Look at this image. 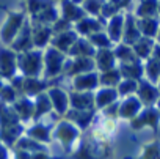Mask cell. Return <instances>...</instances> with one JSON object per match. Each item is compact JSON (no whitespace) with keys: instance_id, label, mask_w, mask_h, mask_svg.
<instances>
[{"instance_id":"1","label":"cell","mask_w":160,"mask_h":159,"mask_svg":"<svg viewBox=\"0 0 160 159\" xmlns=\"http://www.w3.org/2000/svg\"><path fill=\"white\" fill-rule=\"evenodd\" d=\"M78 135H80V129L66 118L58 121L55 129H53V137L61 143V146L66 151H72V146L77 142Z\"/></svg>"},{"instance_id":"2","label":"cell","mask_w":160,"mask_h":159,"mask_svg":"<svg viewBox=\"0 0 160 159\" xmlns=\"http://www.w3.org/2000/svg\"><path fill=\"white\" fill-rule=\"evenodd\" d=\"M19 66L28 77H38L42 69V54L39 50H28L19 57Z\"/></svg>"},{"instance_id":"3","label":"cell","mask_w":160,"mask_h":159,"mask_svg":"<svg viewBox=\"0 0 160 159\" xmlns=\"http://www.w3.org/2000/svg\"><path fill=\"white\" fill-rule=\"evenodd\" d=\"M158 123H160V110L155 106L144 107L133 120H130V126L133 129H141L144 126H149L154 129V132L158 131Z\"/></svg>"},{"instance_id":"4","label":"cell","mask_w":160,"mask_h":159,"mask_svg":"<svg viewBox=\"0 0 160 159\" xmlns=\"http://www.w3.org/2000/svg\"><path fill=\"white\" fill-rule=\"evenodd\" d=\"M64 63H66V57L63 52L57 50L55 47L47 49L46 57H44V65H46V77H55L58 76L63 69H64Z\"/></svg>"},{"instance_id":"5","label":"cell","mask_w":160,"mask_h":159,"mask_svg":"<svg viewBox=\"0 0 160 159\" xmlns=\"http://www.w3.org/2000/svg\"><path fill=\"white\" fill-rule=\"evenodd\" d=\"M137 98L141 101L143 106L152 107L157 104L160 99V90L149 81H138V90H137Z\"/></svg>"},{"instance_id":"6","label":"cell","mask_w":160,"mask_h":159,"mask_svg":"<svg viewBox=\"0 0 160 159\" xmlns=\"http://www.w3.org/2000/svg\"><path fill=\"white\" fill-rule=\"evenodd\" d=\"M96 63L93 58L90 57H74L72 60H69L64 65V72L68 76H78V74H85V72H91L94 69Z\"/></svg>"},{"instance_id":"7","label":"cell","mask_w":160,"mask_h":159,"mask_svg":"<svg viewBox=\"0 0 160 159\" xmlns=\"http://www.w3.org/2000/svg\"><path fill=\"white\" fill-rule=\"evenodd\" d=\"M143 109H144V107H143L141 101H140L135 95H132V96L124 98V99L119 103V106H118V117H119V118H126V120L130 121V120H133Z\"/></svg>"},{"instance_id":"8","label":"cell","mask_w":160,"mask_h":159,"mask_svg":"<svg viewBox=\"0 0 160 159\" xmlns=\"http://www.w3.org/2000/svg\"><path fill=\"white\" fill-rule=\"evenodd\" d=\"M47 95L50 98V103H52V109L58 114V115H66L71 109L69 106V95L58 88V87H52L47 90Z\"/></svg>"},{"instance_id":"9","label":"cell","mask_w":160,"mask_h":159,"mask_svg":"<svg viewBox=\"0 0 160 159\" xmlns=\"http://www.w3.org/2000/svg\"><path fill=\"white\" fill-rule=\"evenodd\" d=\"M72 87H74V92H88V93H91L93 90H96L99 87V76L94 71L85 72V74H78V76L74 77Z\"/></svg>"},{"instance_id":"10","label":"cell","mask_w":160,"mask_h":159,"mask_svg":"<svg viewBox=\"0 0 160 159\" xmlns=\"http://www.w3.org/2000/svg\"><path fill=\"white\" fill-rule=\"evenodd\" d=\"M69 106L74 110H91L94 107V93L72 92L69 93Z\"/></svg>"},{"instance_id":"11","label":"cell","mask_w":160,"mask_h":159,"mask_svg":"<svg viewBox=\"0 0 160 159\" xmlns=\"http://www.w3.org/2000/svg\"><path fill=\"white\" fill-rule=\"evenodd\" d=\"M24 25V14L22 13H18V14H11L7 21V24L3 25L2 29V40L5 43H10L11 40H14L19 32H21V27Z\"/></svg>"},{"instance_id":"12","label":"cell","mask_w":160,"mask_h":159,"mask_svg":"<svg viewBox=\"0 0 160 159\" xmlns=\"http://www.w3.org/2000/svg\"><path fill=\"white\" fill-rule=\"evenodd\" d=\"M94 115H96V109H91V110H74V109H69V112L66 114V120L74 123L78 129H87L91 125V121L94 120Z\"/></svg>"},{"instance_id":"13","label":"cell","mask_w":160,"mask_h":159,"mask_svg":"<svg viewBox=\"0 0 160 159\" xmlns=\"http://www.w3.org/2000/svg\"><path fill=\"white\" fill-rule=\"evenodd\" d=\"M118 96L119 95H118L116 88L104 87V88L98 90V93H94V107H96V110H104L108 106L115 104Z\"/></svg>"},{"instance_id":"14","label":"cell","mask_w":160,"mask_h":159,"mask_svg":"<svg viewBox=\"0 0 160 159\" xmlns=\"http://www.w3.org/2000/svg\"><path fill=\"white\" fill-rule=\"evenodd\" d=\"M141 33H140V29L137 25V19L135 16H127L126 18V22H124V32H122V41L124 44L127 46H133L135 43H138L141 40Z\"/></svg>"},{"instance_id":"15","label":"cell","mask_w":160,"mask_h":159,"mask_svg":"<svg viewBox=\"0 0 160 159\" xmlns=\"http://www.w3.org/2000/svg\"><path fill=\"white\" fill-rule=\"evenodd\" d=\"M61 11H63V19L72 22H78L87 18V13L83 8H80L77 3H74L72 0H61Z\"/></svg>"},{"instance_id":"16","label":"cell","mask_w":160,"mask_h":159,"mask_svg":"<svg viewBox=\"0 0 160 159\" xmlns=\"http://www.w3.org/2000/svg\"><path fill=\"white\" fill-rule=\"evenodd\" d=\"M77 32L75 30H69V32H63V33H57L52 38V47H55L60 52H69L74 46V43L77 41Z\"/></svg>"},{"instance_id":"17","label":"cell","mask_w":160,"mask_h":159,"mask_svg":"<svg viewBox=\"0 0 160 159\" xmlns=\"http://www.w3.org/2000/svg\"><path fill=\"white\" fill-rule=\"evenodd\" d=\"M115 61H116L115 52L110 50V49H99L94 55V63H96V66L99 68L101 72L115 69Z\"/></svg>"},{"instance_id":"18","label":"cell","mask_w":160,"mask_h":159,"mask_svg":"<svg viewBox=\"0 0 160 159\" xmlns=\"http://www.w3.org/2000/svg\"><path fill=\"white\" fill-rule=\"evenodd\" d=\"M124 22L126 18L122 14H116L110 18V22L107 25V35L112 40V43H121L122 41V32H124Z\"/></svg>"},{"instance_id":"19","label":"cell","mask_w":160,"mask_h":159,"mask_svg":"<svg viewBox=\"0 0 160 159\" xmlns=\"http://www.w3.org/2000/svg\"><path fill=\"white\" fill-rule=\"evenodd\" d=\"M137 25L140 29L141 36L144 38H154L158 33L160 29V21L157 18H143V19H137Z\"/></svg>"},{"instance_id":"20","label":"cell","mask_w":160,"mask_h":159,"mask_svg":"<svg viewBox=\"0 0 160 159\" xmlns=\"http://www.w3.org/2000/svg\"><path fill=\"white\" fill-rule=\"evenodd\" d=\"M16 71V55L11 50H0V72L5 77H11Z\"/></svg>"},{"instance_id":"21","label":"cell","mask_w":160,"mask_h":159,"mask_svg":"<svg viewBox=\"0 0 160 159\" xmlns=\"http://www.w3.org/2000/svg\"><path fill=\"white\" fill-rule=\"evenodd\" d=\"M101 29H102L101 22H98V19L94 18H85L75 24V32L80 35H85V36H91L98 32H102Z\"/></svg>"},{"instance_id":"22","label":"cell","mask_w":160,"mask_h":159,"mask_svg":"<svg viewBox=\"0 0 160 159\" xmlns=\"http://www.w3.org/2000/svg\"><path fill=\"white\" fill-rule=\"evenodd\" d=\"M24 92L28 95V96H38L41 95L46 88H47V84L42 82V81H38L35 77H28V79H21V84H19Z\"/></svg>"},{"instance_id":"23","label":"cell","mask_w":160,"mask_h":159,"mask_svg":"<svg viewBox=\"0 0 160 159\" xmlns=\"http://www.w3.org/2000/svg\"><path fill=\"white\" fill-rule=\"evenodd\" d=\"M52 35H53V30H52L50 27L38 24V25H36V27L32 30L33 44H35V46H38V47H44V46H46V44L50 41Z\"/></svg>"},{"instance_id":"24","label":"cell","mask_w":160,"mask_h":159,"mask_svg":"<svg viewBox=\"0 0 160 159\" xmlns=\"http://www.w3.org/2000/svg\"><path fill=\"white\" fill-rule=\"evenodd\" d=\"M69 52L74 57H90V58H93V55H96L94 46L88 40H83V38H78L74 43V46H72V49Z\"/></svg>"},{"instance_id":"25","label":"cell","mask_w":160,"mask_h":159,"mask_svg":"<svg viewBox=\"0 0 160 159\" xmlns=\"http://www.w3.org/2000/svg\"><path fill=\"white\" fill-rule=\"evenodd\" d=\"M119 71H121L122 79H130V81H141V77L144 74V68L140 65V61H137V63H122Z\"/></svg>"},{"instance_id":"26","label":"cell","mask_w":160,"mask_h":159,"mask_svg":"<svg viewBox=\"0 0 160 159\" xmlns=\"http://www.w3.org/2000/svg\"><path fill=\"white\" fill-rule=\"evenodd\" d=\"M28 137L33 139L35 142H41V143H49L52 140V131L49 126L46 125H35L33 128L28 129Z\"/></svg>"},{"instance_id":"27","label":"cell","mask_w":160,"mask_h":159,"mask_svg":"<svg viewBox=\"0 0 160 159\" xmlns=\"http://www.w3.org/2000/svg\"><path fill=\"white\" fill-rule=\"evenodd\" d=\"M133 50H135V54H137V57L138 58H151V55H152V52H154V47H155V44H154V41L151 40V38H141L138 43H135L133 46Z\"/></svg>"},{"instance_id":"28","label":"cell","mask_w":160,"mask_h":159,"mask_svg":"<svg viewBox=\"0 0 160 159\" xmlns=\"http://www.w3.org/2000/svg\"><path fill=\"white\" fill-rule=\"evenodd\" d=\"M113 52H115V57L119 58L122 63H137L138 61V57H137L133 47L132 46H127L124 43H119Z\"/></svg>"},{"instance_id":"29","label":"cell","mask_w":160,"mask_h":159,"mask_svg":"<svg viewBox=\"0 0 160 159\" xmlns=\"http://www.w3.org/2000/svg\"><path fill=\"white\" fill-rule=\"evenodd\" d=\"M158 14V0H143L137 8V18H155Z\"/></svg>"},{"instance_id":"30","label":"cell","mask_w":160,"mask_h":159,"mask_svg":"<svg viewBox=\"0 0 160 159\" xmlns=\"http://www.w3.org/2000/svg\"><path fill=\"white\" fill-rule=\"evenodd\" d=\"M52 110V103H50V98L47 93H41L36 96V101H35V114H33V118L38 120L39 117L49 114Z\"/></svg>"},{"instance_id":"31","label":"cell","mask_w":160,"mask_h":159,"mask_svg":"<svg viewBox=\"0 0 160 159\" xmlns=\"http://www.w3.org/2000/svg\"><path fill=\"white\" fill-rule=\"evenodd\" d=\"M121 71L119 69H110V71H105L99 76V84L104 85V87H110V88H116L119 84H121Z\"/></svg>"},{"instance_id":"32","label":"cell","mask_w":160,"mask_h":159,"mask_svg":"<svg viewBox=\"0 0 160 159\" xmlns=\"http://www.w3.org/2000/svg\"><path fill=\"white\" fill-rule=\"evenodd\" d=\"M33 44V38H32V29H28V25H25L19 35H18V40L14 41V49L18 50H28Z\"/></svg>"},{"instance_id":"33","label":"cell","mask_w":160,"mask_h":159,"mask_svg":"<svg viewBox=\"0 0 160 159\" xmlns=\"http://www.w3.org/2000/svg\"><path fill=\"white\" fill-rule=\"evenodd\" d=\"M144 72H146V76H148V79H149V82L157 84V82L160 81V61H158L157 58L151 57L149 61H148L146 66H144Z\"/></svg>"},{"instance_id":"34","label":"cell","mask_w":160,"mask_h":159,"mask_svg":"<svg viewBox=\"0 0 160 159\" xmlns=\"http://www.w3.org/2000/svg\"><path fill=\"white\" fill-rule=\"evenodd\" d=\"M14 110H16V114H18L21 118L27 120V118L33 117V114H35V103H30L27 98H24V99H21L19 103H16Z\"/></svg>"},{"instance_id":"35","label":"cell","mask_w":160,"mask_h":159,"mask_svg":"<svg viewBox=\"0 0 160 159\" xmlns=\"http://www.w3.org/2000/svg\"><path fill=\"white\" fill-rule=\"evenodd\" d=\"M138 90V81H130V79H124V81H121V84L116 87V92L119 96H132L133 93H137Z\"/></svg>"},{"instance_id":"36","label":"cell","mask_w":160,"mask_h":159,"mask_svg":"<svg viewBox=\"0 0 160 159\" xmlns=\"http://www.w3.org/2000/svg\"><path fill=\"white\" fill-rule=\"evenodd\" d=\"M88 41L94 47H99V49H108L112 46V40L108 38V35L105 32H98V33L88 36Z\"/></svg>"},{"instance_id":"37","label":"cell","mask_w":160,"mask_h":159,"mask_svg":"<svg viewBox=\"0 0 160 159\" xmlns=\"http://www.w3.org/2000/svg\"><path fill=\"white\" fill-rule=\"evenodd\" d=\"M140 159H160V142L155 140L152 143L144 145Z\"/></svg>"},{"instance_id":"38","label":"cell","mask_w":160,"mask_h":159,"mask_svg":"<svg viewBox=\"0 0 160 159\" xmlns=\"http://www.w3.org/2000/svg\"><path fill=\"white\" fill-rule=\"evenodd\" d=\"M102 7H104L102 0H85L82 8L85 10V13H90L93 16H98L99 13H102Z\"/></svg>"},{"instance_id":"39","label":"cell","mask_w":160,"mask_h":159,"mask_svg":"<svg viewBox=\"0 0 160 159\" xmlns=\"http://www.w3.org/2000/svg\"><path fill=\"white\" fill-rule=\"evenodd\" d=\"M2 98L5 101H14L16 99V92L13 87H3L2 88Z\"/></svg>"},{"instance_id":"40","label":"cell","mask_w":160,"mask_h":159,"mask_svg":"<svg viewBox=\"0 0 160 159\" xmlns=\"http://www.w3.org/2000/svg\"><path fill=\"white\" fill-rule=\"evenodd\" d=\"M32 159H52L47 153H44V151H39V153H35L33 156H32Z\"/></svg>"},{"instance_id":"41","label":"cell","mask_w":160,"mask_h":159,"mask_svg":"<svg viewBox=\"0 0 160 159\" xmlns=\"http://www.w3.org/2000/svg\"><path fill=\"white\" fill-rule=\"evenodd\" d=\"M152 57H154V58H157V60L160 61V44H155L154 52H152Z\"/></svg>"},{"instance_id":"42","label":"cell","mask_w":160,"mask_h":159,"mask_svg":"<svg viewBox=\"0 0 160 159\" xmlns=\"http://www.w3.org/2000/svg\"><path fill=\"white\" fill-rule=\"evenodd\" d=\"M0 159H7V151L2 145H0Z\"/></svg>"},{"instance_id":"43","label":"cell","mask_w":160,"mask_h":159,"mask_svg":"<svg viewBox=\"0 0 160 159\" xmlns=\"http://www.w3.org/2000/svg\"><path fill=\"white\" fill-rule=\"evenodd\" d=\"M72 2H74V3H83L85 0H72Z\"/></svg>"},{"instance_id":"44","label":"cell","mask_w":160,"mask_h":159,"mask_svg":"<svg viewBox=\"0 0 160 159\" xmlns=\"http://www.w3.org/2000/svg\"><path fill=\"white\" fill-rule=\"evenodd\" d=\"M157 41H158V44H160V29H158V33H157Z\"/></svg>"},{"instance_id":"45","label":"cell","mask_w":160,"mask_h":159,"mask_svg":"<svg viewBox=\"0 0 160 159\" xmlns=\"http://www.w3.org/2000/svg\"><path fill=\"white\" fill-rule=\"evenodd\" d=\"M155 107H157V109H158V110H160V99H158V101H157V104H155Z\"/></svg>"},{"instance_id":"46","label":"cell","mask_w":160,"mask_h":159,"mask_svg":"<svg viewBox=\"0 0 160 159\" xmlns=\"http://www.w3.org/2000/svg\"><path fill=\"white\" fill-rule=\"evenodd\" d=\"M157 88H158V90H160V81H158V82H157Z\"/></svg>"},{"instance_id":"47","label":"cell","mask_w":160,"mask_h":159,"mask_svg":"<svg viewBox=\"0 0 160 159\" xmlns=\"http://www.w3.org/2000/svg\"><path fill=\"white\" fill-rule=\"evenodd\" d=\"M158 14H160V0H158Z\"/></svg>"}]
</instances>
